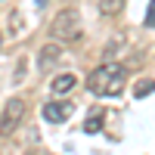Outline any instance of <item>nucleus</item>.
<instances>
[{"mask_svg": "<svg viewBox=\"0 0 155 155\" xmlns=\"http://www.w3.org/2000/svg\"><path fill=\"white\" fill-rule=\"evenodd\" d=\"M124 81H127V68L118 62H106L87 78V90L93 96H118L124 90Z\"/></svg>", "mask_w": 155, "mask_h": 155, "instance_id": "f257e3e1", "label": "nucleus"}, {"mask_svg": "<svg viewBox=\"0 0 155 155\" xmlns=\"http://www.w3.org/2000/svg\"><path fill=\"white\" fill-rule=\"evenodd\" d=\"M50 37L53 41H78L81 37V12L78 9H62L56 12V19L50 22Z\"/></svg>", "mask_w": 155, "mask_h": 155, "instance_id": "f03ea898", "label": "nucleus"}, {"mask_svg": "<svg viewBox=\"0 0 155 155\" xmlns=\"http://www.w3.org/2000/svg\"><path fill=\"white\" fill-rule=\"evenodd\" d=\"M25 118V99L22 96H9L3 112H0V137H9Z\"/></svg>", "mask_w": 155, "mask_h": 155, "instance_id": "7ed1b4c3", "label": "nucleus"}, {"mask_svg": "<svg viewBox=\"0 0 155 155\" xmlns=\"http://www.w3.org/2000/svg\"><path fill=\"white\" fill-rule=\"evenodd\" d=\"M71 112H74L71 102H44V118H47L50 124H62V121H68Z\"/></svg>", "mask_w": 155, "mask_h": 155, "instance_id": "20e7f679", "label": "nucleus"}, {"mask_svg": "<svg viewBox=\"0 0 155 155\" xmlns=\"http://www.w3.org/2000/svg\"><path fill=\"white\" fill-rule=\"evenodd\" d=\"M59 59H62V47L59 44H47L41 53H37V68L47 74V71H53V65H56Z\"/></svg>", "mask_w": 155, "mask_h": 155, "instance_id": "39448f33", "label": "nucleus"}, {"mask_svg": "<svg viewBox=\"0 0 155 155\" xmlns=\"http://www.w3.org/2000/svg\"><path fill=\"white\" fill-rule=\"evenodd\" d=\"M78 87V78L74 74H56L53 81H50V90H53V96H62V93H71V90Z\"/></svg>", "mask_w": 155, "mask_h": 155, "instance_id": "423d86ee", "label": "nucleus"}, {"mask_svg": "<svg viewBox=\"0 0 155 155\" xmlns=\"http://www.w3.org/2000/svg\"><path fill=\"white\" fill-rule=\"evenodd\" d=\"M96 3H99L102 16H118V12L124 9V0H96Z\"/></svg>", "mask_w": 155, "mask_h": 155, "instance_id": "0eeeda50", "label": "nucleus"}, {"mask_svg": "<svg viewBox=\"0 0 155 155\" xmlns=\"http://www.w3.org/2000/svg\"><path fill=\"white\" fill-rule=\"evenodd\" d=\"M155 90V78H143V81H137V87H134V96L137 99H143V96H149Z\"/></svg>", "mask_w": 155, "mask_h": 155, "instance_id": "6e6552de", "label": "nucleus"}, {"mask_svg": "<svg viewBox=\"0 0 155 155\" xmlns=\"http://www.w3.org/2000/svg\"><path fill=\"white\" fill-rule=\"evenodd\" d=\"M84 130H87V134H99V130H102V115H99V112H96V115H90V118H87Z\"/></svg>", "mask_w": 155, "mask_h": 155, "instance_id": "1a4fd4ad", "label": "nucleus"}, {"mask_svg": "<svg viewBox=\"0 0 155 155\" xmlns=\"http://www.w3.org/2000/svg\"><path fill=\"white\" fill-rule=\"evenodd\" d=\"M146 28H155V0L149 3V9H146Z\"/></svg>", "mask_w": 155, "mask_h": 155, "instance_id": "9d476101", "label": "nucleus"}, {"mask_svg": "<svg viewBox=\"0 0 155 155\" xmlns=\"http://www.w3.org/2000/svg\"><path fill=\"white\" fill-rule=\"evenodd\" d=\"M47 6V0H37V9H44Z\"/></svg>", "mask_w": 155, "mask_h": 155, "instance_id": "9b49d317", "label": "nucleus"}, {"mask_svg": "<svg viewBox=\"0 0 155 155\" xmlns=\"http://www.w3.org/2000/svg\"><path fill=\"white\" fill-rule=\"evenodd\" d=\"M0 47H3V34H0Z\"/></svg>", "mask_w": 155, "mask_h": 155, "instance_id": "f8f14e48", "label": "nucleus"}]
</instances>
